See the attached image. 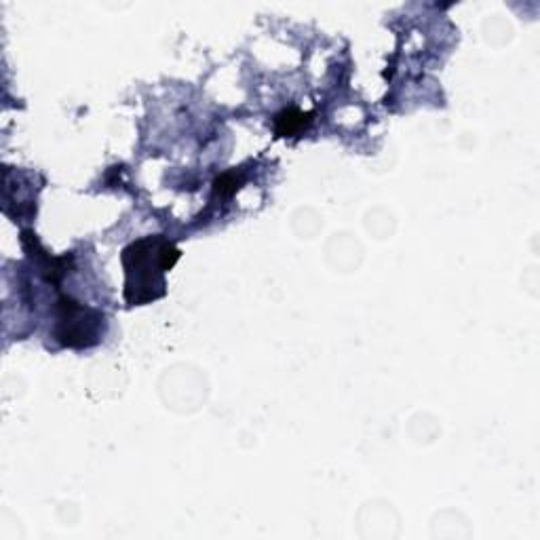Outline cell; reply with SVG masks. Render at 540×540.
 I'll return each instance as SVG.
<instances>
[{
    "instance_id": "cell-1",
    "label": "cell",
    "mask_w": 540,
    "mask_h": 540,
    "mask_svg": "<svg viewBox=\"0 0 540 540\" xmlns=\"http://www.w3.org/2000/svg\"><path fill=\"white\" fill-rule=\"evenodd\" d=\"M182 252L163 237H146L123 249L125 300L142 306L165 296V273L176 266Z\"/></svg>"
},
{
    "instance_id": "cell-2",
    "label": "cell",
    "mask_w": 540,
    "mask_h": 540,
    "mask_svg": "<svg viewBox=\"0 0 540 540\" xmlns=\"http://www.w3.org/2000/svg\"><path fill=\"white\" fill-rule=\"evenodd\" d=\"M104 323V315L85 308L83 304L74 302L68 296L60 300V317H57V340L72 349L91 346L100 338V325Z\"/></svg>"
},
{
    "instance_id": "cell-3",
    "label": "cell",
    "mask_w": 540,
    "mask_h": 540,
    "mask_svg": "<svg viewBox=\"0 0 540 540\" xmlns=\"http://www.w3.org/2000/svg\"><path fill=\"white\" fill-rule=\"evenodd\" d=\"M311 123H313V112L289 108V110L279 112L275 117V131L277 135H283V138H292V135L302 133Z\"/></svg>"
},
{
    "instance_id": "cell-4",
    "label": "cell",
    "mask_w": 540,
    "mask_h": 540,
    "mask_svg": "<svg viewBox=\"0 0 540 540\" xmlns=\"http://www.w3.org/2000/svg\"><path fill=\"white\" fill-rule=\"evenodd\" d=\"M241 182L237 180L235 173H224L216 182H214V192L220 197H233L235 192L241 188Z\"/></svg>"
}]
</instances>
